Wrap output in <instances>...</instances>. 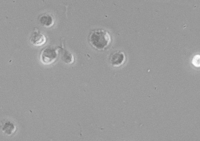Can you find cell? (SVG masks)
I'll use <instances>...</instances> for the list:
<instances>
[{
	"label": "cell",
	"instance_id": "cell-1",
	"mask_svg": "<svg viewBox=\"0 0 200 141\" xmlns=\"http://www.w3.org/2000/svg\"><path fill=\"white\" fill-rule=\"evenodd\" d=\"M90 43L95 49L104 50L111 44V38L109 32L104 29H94L89 36Z\"/></svg>",
	"mask_w": 200,
	"mask_h": 141
},
{
	"label": "cell",
	"instance_id": "cell-2",
	"mask_svg": "<svg viewBox=\"0 0 200 141\" xmlns=\"http://www.w3.org/2000/svg\"><path fill=\"white\" fill-rule=\"evenodd\" d=\"M59 48L55 49L52 47H47L41 51L40 54L41 62L45 65H50L55 62L58 55Z\"/></svg>",
	"mask_w": 200,
	"mask_h": 141
},
{
	"label": "cell",
	"instance_id": "cell-3",
	"mask_svg": "<svg viewBox=\"0 0 200 141\" xmlns=\"http://www.w3.org/2000/svg\"><path fill=\"white\" fill-rule=\"evenodd\" d=\"M46 41L45 36L37 29H35L29 38L31 44L34 46H42L45 44Z\"/></svg>",
	"mask_w": 200,
	"mask_h": 141
},
{
	"label": "cell",
	"instance_id": "cell-4",
	"mask_svg": "<svg viewBox=\"0 0 200 141\" xmlns=\"http://www.w3.org/2000/svg\"><path fill=\"white\" fill-rule=\"evenodd\" d=\"M125 59V55L124 53L121 52H117L111 55L110 62L114 66H119L124 63Z\"/></svg>",
	"mask_w": 200,
	"mask_h": 141
},
{
	"label": "cell",
	"instance_id": "cell-5",
	"mask_svg": "<svg viewBox=\"0 0 200 141\" xmlns=\"http://www.w3.org/2000/svg\"><path fill=\"white\" fill-rule=\"evenodd\" d=\"M39 22L43 26L51 27L54 24V18L51 15L45 13L40 16L39 18Z\"/></svg>",
	"mask_w": 200,
	"mask_h": 141
},
{
	"label": "cell",
	"instance_id": "cell-6",
	"mask_svg": "<svg viewBox=\"0 0 200 141\" xmlns=\"http://www.w3.org/2000/svg\"><path fill=\"white\" fill-rule=\"evenodd\" d=\"M63 44H62V47L59 48L61 50V60L66 64H72L74 62V57L72 54L63 46Z\"/></svg>",
	"mask_w": 200,
	"mask_h": 141
},
{
	"label": "cell",
	"instance_id": "cell-7",
	"mask_svg": "<svg viewBox=\"0 0 200 141\" xmlns=\"http://www.w3.org/2000/svg\"><path fill=\"white\" fill-rule=\"evenodd\" d=\"M2 131L8 135H12L16 130V127L11 122L7 121L4 123L2 128Z\"/></svg>",
	"mask_w": 200,
	"mask_h": 141
},
{
	"label": "cell",
	"instance_id": "cell-8",
	"mask_svg": "<svg viewBox=\"0 0 200 141\" xmlns=\"http://www.w3.org/2000/svg\"><path fill=\"white\" fill-rule=\"evenodd\" d=\"M192 63L195 66H200V55H197L194 56L193 59Z\"/></svg>",
	"mask_w": 200,
	"mask_h": 141
}]
</instances>
